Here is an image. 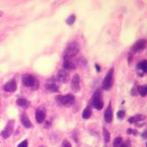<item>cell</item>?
Segmentation results:
<instances>
[{
    "mask_svg": "<svg viewBox=\"0 0 147 147\" xmlns=\"http://www.w3.org/2000/svg\"><path fill=\"white\" fill-rule=\"evenodd\" d=\"M21 123H22V125L27 129H30L33 127V124H32V122L30 121V119H29V117L27 116V113H23L21 115Z\"/></svg>",
    "mask_w": 147,
    "mask_h": 147,
    "instance_id": "obj_14",
    "label": "cell"
},
{
    "mask_svg": "<svg viewBox=\"0 0 147 147\" xmlns=\"http://www.w3.org/2000/svg\"><path fill=\"white\" fill-rule=\"evenodd\" d=\"M146 119V116L143 114H137V115L132 116L128 119V123L129 124H137L138 122L144 121Z\"/></svg>",
    "mask_w": 147,
    "mask_h": 147,
    "instance_id": "obj_17",
    "label": "cell"
},
{
    "mask_svg": "<svg viewBox=\"0 0 147 147\" xmlns=\"http://www.w3.org/2000/svg\"><path fill=\"white\" fill-rule=\"evenodd\" d=\"M14 127H15V121L9 120L7 121V124L5 125V128L1 132V136L3 138L7 139L12 135L14 130Z\"/></svg>",
    "mask_w": 147,
    "mask_h": 147,
    "instance_id": "obj_6",
    "label": "cell"
},
{
    "mask_svg": "<svg viewBox=\"0 0 147 147\" xmlns=\"http://www.w3.org/2000/svg\"><path fill=\"white\" fill-rule=\"evenodd\" d=\"M17 147H28V141L27 140H23L22 142L18 144Z\"/></svg>",
    "mask_w": 147,
    "mask_h": 147,
    "instance_id": "obj_29",
    "label": "cell"
},
{
    "mask_svg": "<svg viewBox=\"0 0 147 147\" xmlns=\"http://www.w3.org/2000/svg\"><path fill=\"white\" fill-rule=\"evenodd\" d=\"M57 80L63 83H68L70 81V74L66 71L60 69L57 71Z\"/></svg>",
    "mask_w": 147,
    "mask_h": 147,
    "instance_id": "obj_10",
    "label": "cell"
},
{
    "mask_svg": "<svg viewBox=\"0 0 147 147\" xmlns=\"http://www.w3.org/2000/svg\"><path fill=\"white\" fill-rule=\"evenodd\" d=\"M80 51V47L77 41H72L67 45L64 49L63 57V60H71L78 54Z\"/></svg>",
    "mask_w": 147,
    "mask_h": 147,
    "instance_id": "obj_1",
    "label": "cell"
},
{
    "mask_svg": "<svg viewBox=\"0 0 147 147\" xmlns=\"http://www.w3.org/2000/svg\"><path fill=\"white\" fill-rule=\"evenodd\" d=\"M121 147H132V144H131V141L129 140H127L125 142L122 143Z\"/></svg>",
    "mask_w": 147,
    "mask_h": 147,
    "instance_id": "obj_26",
    "label": "cell"
},
{
    "mask_svg": "<svg viewBox=\"0 0 147 147\" xmlns=\"http://www.w3.org/2000/svg\"><path fill=\"white\" fill-rule=\"evenodd\" d=\"M91 115H92L91 107H90L89 105L86 106V107H85V108L84 109L83 112H82V119H90V116H91Z\"/></svg>",
    "mask_w": 147,
    "mask_h": 147,
    "instance_id": "obj_19",
    "label": "cell"
},
{
    "mask_svg": "<svg viewBox=\"0 0 147 147\" xmlns=\"http://www.w3.org/2000/svg\"><path fill=\"white\" fill-rule=\"evenodd\" d=\"M146 46V39H140L132 45L129 52L133 54L141 52L145 49Z\"/></svg>",
    "mask_w": 147,
    "mask_h": 147,
    "instance_id": "obj_7",
    "label": "cell"
},
{
    "mask_svg": "<svg viewBox=\"0 0 147 147\" xmlns=\"http://www.w3.org/2000/svg\"><path fill=\"white\" fill-rule=\"evenodd\" d=\"M127 133L128 134V135H132V136H136L138 134V131L136 130V129H135L128 128L127 129Z\"/></svg>",
    "mask_w": 147,
    "mask_h": 147,
    "instance_id": "obj_24",
    "label": "cell"
},
{
    "mask_svg": "<svg viewBox=\"0 0 147 147\" xmlns=\"http://www.w3.org/2000/svg\"><path fill=\"white\" fill-rule=\"evenodd\" d=\"M76 21V16L74 14H71V16H69L68 18H67L66 21H65V22H66V24H68V25H72V24H74V23Z\"/></svg>",
    "mask_w": 147,
    "mask_h": 147,
    "instance_id": "obj_22",
    "label": "cell"
},
{
    "mask_svg": "<svg viewBox=\"0 0 147 147\" xmlns=\"http://www.w3.org/2000/svg\"><path fill=\"white\" fill-rule=\"evenodd\" d=\"M141 137L144 139H146V130H144L143 133L141 134Z\"/></svg>",
    "mask_w": 147,
    "mask_h": 147,
    "instance_id": "obj_31",
    "label": "cell"
},
{
    "mask_svg": "<svg viewBox=\"0 0 147 147\" xmlns=\"http://www.w3.org/2000/svg\"><path fill=\"white\" fill-rule=\"evenodd\" d=\"M55 101L59 104L65 107H71L75 102V96L71 94L66 95H59L55 97Z\"/></svg>",
    "mask_w": 147,
    "mask_h": 147,
    "instance_id": "obj_4",
    "label": "cell"
},
{
    "mask_svg": "<svg viewBox=\"0 0 147 147\" xmlns=\"http://www.w3.org/2000/svg\"><path fill=\"white\" fill-rule=\"evenodd\" d=\"M90 104L92 107H94L96 110H101L104 107L103 102V93L102 90L97 89L94 94L92 95L91 99H90Z\"/></svg>",
    "mask_w": 147,
    "mask_h": 147,
    "instance_id": "obj_2",
    "label": "cell"
},
{
    "mask_svg": "<svg viewBox=\"0 0 147 147\" xmlns=\"http://www.w3.org/2000/svg\"><path fill=\"white\" fill-rule=\"evenodd\" d=\"M71 89L73 90L74 93H79L81 90L80 86V77L78 74H75L73 76L71 81Z\"/></svg>",
    "mask_w": 147,
    "mask_h": 147,
    "instance_id": "obj_8",
    "label": "cell"
},
{
    "mask_svg": "<svg viewBox=\"0 0 147 147\" xmlns=\"http://www.w3.org/2000/svg\"><path fill=\"white\" fill-rule=\"evenodd\" d=\"M45 88L47 90H49L51 92H58L59 87L57 85V82L55 80H49L47 82V83L45 84Z\"/></svg>",
    "mask_w": 147,
    "mask_h": 147,
    "instance_id": "obj_15",
    "label": "cell"
},
{
    "mask_svg": "<svg viewBox=\"0 0 147 147\" xmlns=\"http://www.w3.org/2000/svg\"><path fill=\"white\" fill-rule=\"evenodd\" d=\"M62 147H72V146L69 140H63L62 143Z\"/></svg>",
    "mask_w": 147,
    "mask_h": 147,
    "instance_id": "obj_28",
    "label": "cell"
},
{
    "mask_svg": "<svg viewBox=\"0 0 147 147\" xmlns=\"http://www.w3.org/2000/svg\"><path fill=\"white\" fill-rule=\"evenodd\" d=\"M114 68H111L108 71L102 82V87L105 90H109L112 88L114 82Z\"/></svg>",
    "mask_w": 147,
    "mask_h": 147,
    "instance_id": "obj_5",
    "label": "cell"
},
{
    "mask_svg": "<svg viewBox=\"0 0 147 147\" xmlns=\"http://www.w3.org/2000/svg\"><path fill=\"white\" fill-rule=\"evenodd\" d=\"M122 143H123V140L121 137L119 136V137L115 138L113 141V147H121Z\"/></svg>",
    "mask_w": 147,
    "mask_h": 147,
    "instance_id": "obj_23",
    "label": "cell"
},
{
    "mask_svg": "<svg viewBox=\"0 0 147 147\" xmlns=\"http://www.w3.org/2000/svg\"><path fill=\"white\" fill-rule=\"evenodd\" d=\"M16 104L24 109H27L30 105V102L24 98H19L16 100Z\"/></svg>",
    "mask_w": 147,
    "mask_h": 147,
    "instance_id": "obj_18",
    "label": "cell"
},
{
    "mask_svg": "<svg viewBox=\"0 0 147 147\" xmlns=\"http://www.w3.org/2000/svg\"><path fill=\"white\" fill-rule=\"evenodd\" d=\"M125 116V112L123 110H119V112L117 113V117L119 118L120 120H122Z\"/></svg>",
    "mask_w": 147,
    "mask_h": 147,
    "instance_id": "obj_25",
    "label": "cell"
},
{
    "mask_svg": "<svg viewBox=\"0 0 147 147\" xmlns=\"http://www.w3.org/2000/svg\"><path fill=\"white\" fill-rule=\"evenodd\" d=\"M137 71L140 77H144V75L147 72V61L144 60L140 61L137 64Z\"/></svg>",
    "mask_w": 147,
    "mask_h": 147,
    "instance_id": "obj_13",
    "label": "cell"
},
{
    "mask_svg": "<svg viewBox=\"0 0 147 147\" xmlns=\"http://www.w3.org/2000/svg\"><path fill=\"white\" fill-rule=\"evenodd\" d=\"M95 67H96V70L97 72H99L101 71V67L99 66L98 64H96L95 65Z\"/></svg>",
    "mask_w": 147,
    "mask_h": 147,
    "instance_id": "obj_32",
    "label": "cell"
},
{
    "mask_svg": "<svg viewBox=\"0 0 147 147\" xmlns=\"http://www.w3.org/2000/svg\"><path fill=\"white\" fill-rule=\"evenodd\" d=\"M63 68L65 71H72L77 69V65L71 60H63Z\"/></svg>",
    "mask_w": 147,
    "mask_h": 147,
    "instance_id": "obj_16",
    "label": "cell"
},
{
    "mask_svg": "<svg viewBox=\"0 0 147 147\" xmlns=\"http://www.w3.org/2000/svg\"><path fill=\"white\" fill-rule=\"evenodd\" d=\"M138 94L142 97H145L147 94V85H140L138 86Z\"/></svg>",
    "mask_w": 147,
    "mask_h": 147,
    "instance_id": "obj_20",
    "label": "cell"
},
{
    "mask_svg": "<svg viewBox=\"0 0 147 147\" xmlns=\"http://www.w3.org/2000/svg\"><path fill=\"white\" fill-rule=\"evenodd\" d=\"M131 94H132V96H138V86H134L133 88H132V90H131Z\"/></svg>",
    "mask_w": 147,
    "mask_h": 147,
    "instance_id": "obj_27",
    "label": "cell"
},
{
    "mask_svg": "<svg viewBox=\"0 0 147 147\" xmlns=\"http://www.w3.org/2000/svg\"><path fill=\"white\" fill-rule=\"evenodd\" d=\"M46 116H47V112H46L45 107H43V106L38 107L36 110V112H35L36 121L38 124H41L45 121Z\"/></svg>",
    "mask_w": 147,
    "mask_h": 147,
    "instance_id": "obj_9",
    "label": "cell"
},
{
    "mask_svg": "<svg viewBox=\"0 0 147 147\" xmlns=\"http://www.w3.org/2000/svg\"><path fill=\"white\" fill-rule=\"evenodd\" d=\"M103 136H104V139H105V143H109L110 141V133L108 130H107V129H106L105 127H104L103 128Z\"/></svg>",
    "mask_w": 147,
    "mask_h": 147,
    "instance_id": "obj_21",
    "label": "cell"
},
{
    "mask_svg": "<svg viewBox=\"0 0 147 147\" xmlns=\"http://www.w3.org/2000/svg\"><path fill=\"white\" fill-rule=\"evenodd\" d=\"M22 82L24 86L30 88L32 90H38L39 88L38 80L32 74H24L22 77Z\"/></svg>",
    "mask_w": 147,
    "mask_h": 147,
    "instance_id": "obj_3",
    "label": "cell"
},
{
    "mask_svg": "<svg viewBox=\"0 0 147 147\" xmlns=\"http://www.w3.org/2000/svg\"><path fill=\"white\" fill-rule=\"evenodd\" d=\"M104 119L107 123L110 124L113 121V110L112 106H111V102L108 104L107 108H106L105 113H104Z\"/></svg>",
    "mask_w": 147,
    "mask_h": 147,
    "instance_id": "obj_12",
    "label": "cell"
},
{
    "mask_svg": "<svg viewBox=\"0 0 147 147\" xmlns=\"http://www.w3.org/2000/svg\"><path fill=\"white\" fill-rule=\"evenodd\" d=\"M133 56H134V54L132 53L131 52H129L128 53V63L129 64H131L132 61V59H133Z\"/></svg>",
    "mask_w": 147,
    "mask_h": 147,
    "instance_id": "obj_30",
    "label": "cell"
},
{
    "mask_svg": "<svg viewBox=\"0 0 147 147\" xmlns=\"http://www.w3.org/2000/svg\"><path fill=\"white\" fill-rule=\"evenodd\" d=\"M51 127V123L50 122L47 121L45 124V128H49Z\"/></svg>",
    "mask_w": 147,
    "mask_h": 147,
    "instance_id": "obj_33",
    "label": "cell"
},
{
    "mask_svg": "<svg viewBox=\"0 0 147 147\" xmlns=\"http://www.w3.org/2000/svg\"><path fill=\"white\" fill-rule=\"evenodd\" d=\"M3 89L5 91L9 92V93H14L17 89L16 81L14 79H12L10 81L5 83L3 86Z\"/></svg>",
    "mask_w": 147,
    "mask_h": 147,
    "instance_id": "obj_11",
    "label": "cell"
}]
</instances>
